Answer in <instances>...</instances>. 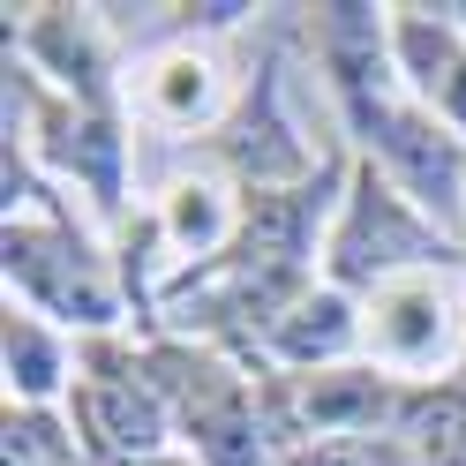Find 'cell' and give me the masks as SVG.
Returning a JSON list of instances; mask_svg holds the SVG:
<instances>
[{
	"instance_id": "52a82bcc",
	"label": "cell",
	"mask_w": 466,
	"mask_h": 466,
	"mask_svg": "<svg viewBox=\"0 0 466 466\" xmlns=\"http://www.w3.org/2000/svg\"><path fill=\"white\" fill-rule=\"evenodd\" d=\"M61 346H53L31 316H8V391L23 399V406H46L53 391H61Z\"/></svg>"
},
{
	"instance_id": "8fae6325",
	"label": "cell",
	"mask_w": 466,
	"mask_h": 466,
	"mask_svg": "<svg viewBox=\"0 0 466 466\" xmlns=\"http://www.w3.org/2000/svg\"><path fill=\"white\" fill-rule=\"evenodd\" d=\"M128 466H173V459H128Z\"/></svg>"
},
{
	"instance_id": "3957f363",
	"label": "cell",
	"mask_w": 466,
	"mask_h": 466,
	"mask_svg": "<svg viewBox=\"0 0 466 466\" xmlns=\"http://www.w3.org/2000/svg\"><path fill=\"white\" fill-rule=\"evenodd\" d=\"M76 429L91 436V451L113 459H151L158 436H166V399L151 384L143 361H121L113 346H91V376L76 384Z\"/></svg>"
},
{
	"instance_id": "30bf717a",
	"label": "cell",
	"mask_w": 466,
	"mask_h": 466,
	"mask_svg": "<svg viewBox=\"0 0 466 466\" xmlns=\"http://www.w3.org/2000/svg\"><path fill=\"white\" fill-rule=\"evenodd\" d=\"M173 233H181V241H218L226 233V211H218V196L211 188H181V203H173Z\"/></svg>"
},
{
	"instance_id": "8992f818",
	"label": "cell",
	"mask_w": 466,
	"mask_h": 466,
	"mask_svg": "<svg viewBox=\"0 0 466 466\" xmlns=\"http://www.w3.org/2000/svg\"><path fill=\"white\" fill-rule=\"evenodd\" d=\"M354 346V309H346L339 286H324V294H301L294 309L279 316V331H271V354L279 361H331Z\"/></svg>"
},
{
	"instance_id": "6da1fadb",
	"label": "cell",
	"mask_w": 466,
	"mask_h": 466,
	"mask_svg": "<svg viewBox=\"0 0 466 466\" xmlns=\"http://www.w3.org/2000/svg\"><path fill=\"white\" fill-rule=\"evenodd\" d=\"M451 241L406 203L384 173H361L346 196V218L331 233V279L339 286H391L406 264H444Z\"/></svg>"
},
{
	"instance_id": "7a4b0ae2",
	"label": "cell",
	"mask_w": 466,
	"mask_h": 466,
	"mask_svg": "<svg viewBox=\"0 0 466 466\" xmlns=\"http://www.w3.org/2000/svg\"><path fill=\"white\" fill-rule=\"evenodd\" d=\"M346 113H354V128L376 143V158L391 166V181L406 188L414 211H444V218L466 211V143L459 136H444L429 113H399L384 98H361Z\"/></svg>"
},
{
	"instance_id": "5b68a950",
	"label": "cell",
	"mask_w": 466,
	"mask_h": 466,
	"mask_svg": "<svg viewBox=\"0 0 466 466\" xmlns=\"http://www.w3.org/2000/svg\"><path fill=\"white\" fill-rule=\"evenodd\" d=\"M444 301H436V286L421 279H391V286H376V346H384L391 361H429L436 346H444Z\"/></svg>"
},
{
	"instance_id": "9c48e42d",
	"label": "cell",
	"mask_w": 466,
	"mask_h": 466,
	"mask_svg": "<svg viewBox=\"0 0 466 466\" xmlns=\"http://www.w3.org/2000/svg\"><path fill=\"white\" fill-rule=\"evenodd\" d=\"M76 436H61V421L46 406H8V466H68Z\"/></svg>"
},
{
	"instance_id": "277c9868",
	"label": "cell",
	"mask_w": 466,
	"mask_h": 466,
	"mask_svg": "<svg viewBox=\"0 0 466 466\" xmlns=\"http://www.w3.org/2000/svg\"><path fill=\"white\" fill-rule=\"evenodd\" d=\"M8 279L53 316H76V324H106L113 316V286L98 279L91 248L68 241V233L46 226H8Z\"/></svg>"
},
{
	"instance_id": "ba28073f",
	"label": "cell",
	"mask_w": 466,
	"mask_h": 466,
	"mask_svg": "<svg viewBox=\"0 0 466 466\" xmlns=\"http://www.w3.org/2000/svg\"><path fill=\"white\" fill-rule=\"evenodd\" d=\"M286 466H421V459L406 451L391 429H369V436H316V444H301Z\"/></svg>"
}]
</instances>
